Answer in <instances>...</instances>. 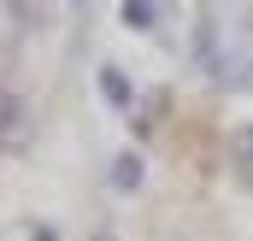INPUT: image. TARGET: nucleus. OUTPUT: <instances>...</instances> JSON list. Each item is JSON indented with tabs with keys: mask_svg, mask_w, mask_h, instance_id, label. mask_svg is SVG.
Listing matches in <instances>:
<instances>
[{
	"mask_svg": "<svg viewBox=\"0 0 253 241\" xmlns=\"http://www.w3.org/2000/svg\"><path fill=\"white\" fill-rule=\"evenodd\" d=\"M218 82H230V88L253 82V18L248 12L236 18V41H224V53H218Z\"/></svg>",
	"mask_w": 253,
	"mask_h": 241,
	"instance_id": "f257e3e1",
	"label": "nucleus"
},
{
	"mask_svg": "<svg viewBox=\"0 0 253 241\" xmlns=\"http://www.w3.org/2000/svg\"><path fill=\"white\" fill-rule=\"evenodd\" d=\"M218 24H224L218 12H200V24H194V59H200L206 77H218V53H224L218 47Z\"/></svg>",
	"mask_w": 253,
	"mask_h": 241,
	"instance_id": "f03ea898",
	"label": "nucleus"
},
{
	"mask_svg": "<svg viewBox=\"0 0 253 241\" xmlns=\"http://www.w3.org/2000/svg\"><path fill=\"white\" fill-rule=\"evenodd\" d=\"M30 123H24V100L12 88H0V147H24Z\"/></svg>",
	"mask_w": 253,
	"mask_h": 241,
	"instance_id": "7ed1b4c3",
	"label": "nucleus"
},
{
	"mask_svg": "<svg viewBox=\"0 0 253 241\" xmlns=\"http://www.w3.org/2000/svg\"><path fill=\"white\" fill-rule=\"evenodd\" d=\"M230 165H236V177L253 188V123H236V129H230Z\"/></svg>",
	"mask_w": 253,
	"mask_h": 241,
	"instance_id": "20e7f679",
	"label": "nucleus"
},
{
	"mask_svg": "<svg viewBox=\"0 0 253 241\" xmlns=\"http://www.w3.org/2000/svg\"><path fill=\"white\" fill-rule=\"evenodd\" d=\"M118 18H124L129 30H153V24H159V6H153V0H124Z\"/></svg>",
	"mask_w": 253,
	"mask_h": 241,
	"instance_id": "39448f33",
	"label": "nucleus"
},
{
	"mask_svg": "<svg viewBox=\"0 0 253 241\" xmlns=\"http://www.w3.org/2000/svg\"><path fill=\"white\" fill-rule=\"evenodd\" d=\"M100 94H106L112 106H124V112H129V77L118 71V65H106V71H100Z\"/></svg>",
	"mask_w": 253,
	"mask_h": 241,
	"instance_id": "423d86ee",
	"label": "nucleus"
},
{
	"mask_svg": "<svg viewBox=\"0 0 253 241\" xmlns=\"http://www.w3.org/2000/svg\"><path fill=\"white\" fill-rule=\"evenodd\" d=\"M112 182H118V188H135V182H141V153H118V165H112Z\"/></svg>",
	"mask_w": 253,
	"mask_h": 241,
	"instance_id": "0eeeda50",
	"label": "nucleus"
},
{
	"mask_svg": "<svg viewBox=\"0 0 253 241\" xmlns=\"http://www.w3.org/2000/svg\"><path fill=\"white\" fill-rule=\"evenodd\" d=\"M30 241H59V230H47V224H36V230H30Z\"/></svg>",
	"mask_w": 253,
	"mask_h": 241,
	"instance_id": "6e6552de",
	"label": "nucleus"
},
{
	"mask_svg": "<svg viewBox=\"0 0 253 241\" xmlns=\"http://www.w3.org/2000/svg\"><path fill=\"white\" fill-rule=\"evenodd\" d=\"M94 241H118V236H112V230H100V236H94Z\"/></svg>",
	"mask_w": 253,
	"mask_h": 241,
	"instance_id": "1a4fd4ad",
	"label": "nucleus"
}]
</instances>
